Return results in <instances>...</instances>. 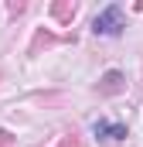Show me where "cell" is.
Instances as JSON below:
<instances>
[{"label":"cell","mask_w":143,"mask_h":147,"mask_svg":"<svg viewBox=\"0 0 143 147\" xmlns=\"http://www.w3.org/2000/svg\"><path fill=\"white\" fill-rule=\"evenodd\" d=\"M10 144V134H7V130H0V147H7Z\"/></svg>","instance_id":"6"},{"label":"cell","mask_w":143,"mask_h":147,"mask_svg":"<svg viewBox=\"0 0 143 147\" xmlns=\"http://www.w3.org/2000/svg\"><path fill=\"white\" fill-rule=\"evenodd\" d=\"M58 147H78V140H75V137H61V144Z\"/></svg>","instance_id":"5"},{"label":"cell","mask_w":143,"mask_h":147,"mask_svg":"<svg viewBox=\"0 0 143 147\" xmlns=\"http://www.w3.org/2000/svg\"><path fill=\"white\" fill-rule=\"evenodd\" d=\"M123 28H126V24H123V7H119V3L102 7V10L96 14V21H92V31L102 34V38H116Z\"/></svg>","instance_id":"1"},{"label":"cell","mask_w":143,"mask_h":147,"mask_svg":"<svg viewBox=\"0 0 143 147\" xmlns=\"http://www.w3.org/2000/svg\"><path fill=\"white\" fill-rule=\"evenodd\" d=\"M55 17H58V21L75 17V3H55Z\"/></svg>","instance_id":"4"},{"label":"cell","mask_w":143,"mask_h":147,"mask_svg":"<svg viewBox=\"0 0 143 147\" xmlns=\"http://www.w3.org/2000/svg\"><path fill=\"white\" fill-rule=\"evenodd\" d=\"M92 134L99 140H126V123H112V120H96L92 123Z\"/></svg>","instance_id":"2"},{"label":"cell","mask_w":143,"mask_h":147,"mask_svg":"<svg viewBox=\"0 0 143 147\" xmlns=\"http://www.w3.org/2000/svg\"><path fill=\"white\" fill-rule=\"evenodd\" d=\"M123 89V72L119 69H109L106 75H102V82H99V92H106V96H116Z\"/></svg>","instance_id":"3"}]
</instances>
